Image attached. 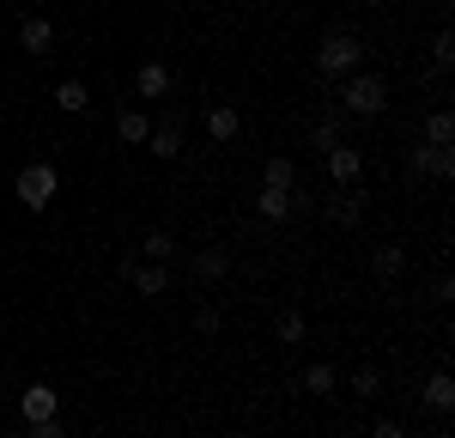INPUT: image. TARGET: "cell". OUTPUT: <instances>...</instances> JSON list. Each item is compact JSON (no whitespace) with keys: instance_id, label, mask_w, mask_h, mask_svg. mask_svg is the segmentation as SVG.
<instances>
[{"instance_id":"484cf974","label":"cell","mask_w":455,"mask_h":438,"mask_svg":"<svg viewBox=\"0 0 455 438\" xmlns=\"http://www.w3.org/2000/svg\"><path fill=\"white\" fill-rule=\"evenodd\" d=\"M280 341H285V347L304 341V311H285V317H280Z\"/></svg>"},{"instance_id":"ac0fdd59","label":"cell","mask_w":455,"mask_h":438,"mask_svg":"<svg viewBox=\"0 0 455 438\" xmlns=\"http://www.w3.org/2000/svg\"><path fill=\"white\" fill-rule=\"evenodd\" d=\"M371 268H377L383 280H401V268H407V250H401V244H377V250H371Z\"/></svg>"},{"instance_id":"d6a6232c","label":"cell","mask_w":455,"mask_h":438,"mask_svg":"<svg viewBox=\"0 0 455 438\" xmlns=\"http://www.w3.org/2000/svg\"><path fill=\"white\" fill-rule=\"evenodd\" d=\"M437 438H450V433H437Z\"/></svg>"},{"instance_id":"2e32d148","label":"cell","mask_w":455,"mask_h":438,"mask_svg":"<svg viewBox=\"0 0 455 438\" xmlns=\"http://www.w3.org/2000/svg\"><path fill=\"white\" fill-rule=\"evenodd\" d=\"M225 274H231V256L225 250H201L195 256V280H201V287H219Z\"/></svg>"},{"instance_id":"277c9868","label":"cell","mask_w":455,"mask_h":438,"mask_svg":"<svg viewBox=\"0 0 455 438\" xmlns=\"http://www.w3.org/2000/svg\"><path fill=\"white\" fill-rule=\"evenodd\" d=\"M407 171H419V177H431V182H450L455 177V146H413L407 152Z\"/></svg>"},{"instance_id":"1f68e13d","label":"cell","mask_w":455,"mask_h":438,"mask_svg":"<svg viewBox=\"0 0 455 438\" xmlns=\"http://www.w3.org/2000/svg\"><path fill=\"white\" fill-rule=\"evenodd\" d=\"M0 438H25V433H0Z\"/></svg>"},{"instance_id":"7402d4cb","label":"cell","mask_w":455,"mask_h":438,"mask_svg":"<svg viewBox=\"0 0 455 438\" xmlns=\"http://www.w3.org/2000/svg\"><path fill=\"white\" fill-rule=\"evenodd\" d=\"M261 182H267V189H298V165H291V158H267Z\"/></svg>"},{"instance_id":"4fadbf2b","label":"cell","mask_w":455,"mask_h":438,"mask_svg":"<svg viewBox=\"0 0 455 438\" xmlns=\"http://www.w3.org/2000/svg\"><path fill=\"white\" fill-rule=\"evenodd\" d=\"M146 146H152V158H176L182 152V122H152Z\"/></svg>"},{"instance_id":"836d02e7","label":"cell","mask_w":455,"mask_h":438,"mask_svg":"<svg viewBox=\"0 0 455 438\" xmlns=\"http://www.w3.org/2000/svg\"><path fill=\"white\" fill-rule=\"evenodd\" d=\"M0 134H6V128H0Z\"/></svg>"},{"instance_id":"f546056e","label":"cell","mask_w":455,"mask_h":438,"mask_svg":"<svg viewBox=\"0 0 455 438\" xmlns=\"http://www.w3.org/2000/svg\"><path fill=\"white\" fill-rule=\"evenodd\" d=\"M291 214H315V195H310V189H291Z\"/></svg>"},{"instance_id":"83f0119b","label":"cell","mask_w":455,"mask_h":438,"mask_svg":"<svg viewBox=\"0 0 455 438\" xmlns=\"http://www.w3.org/2000/svg\"><path fill=\"white\" fill-rule=\"evenodd\" d=\"M25 438H68V433H61V420H31V433H25Z\"/></svg>"},{"instance_id":"5bb4252c","label":"cell","mask_w":455,"mask_h":438,"mask_svg":"<svg viewBox=\"0 0 455 438\" xmlns=\"http://www.w3.org/2000/svg\"><path fill=\"white\" fill-rule=\"evenodd\" d=\"M134 92H140V98H164V92H171V68H164V61H146V68L134 73Z\"/></svg>"},{"instance_id":"e0dca14e","label":"cell","mask_w":455,"mask_h":438,"mask_svg":"<svg viewBox=\"0 0 455 438\" xmlns=\"http://www.w3.org/2000/svg\"><path fill=\"white\" fill-rule=\"evenodd\" d=\"M425 146H455V110H431L425 116Z\"/></svg>"},{"instance_id":"6da1fadb","label":"cell","mask_w":455,"mask_h":438,"mask_svg":"<svg viewBox=\"0 0 455 438\" xmlns=\"http://www.w3.org/2000/svg\"><path fill=\"white\" fill-rule=\"evenodd\" d=\"M358 61H364V43L352 31H328L322 49H315V73L322 79H347V73H358Z\"/></svg>"},{"instance_id":"4dcf8cb0","label":"cell","mask_w":455,"mask_h":438,"mask_svg":"<svg viewBox=\"0 0 455 438\" xmlns=\"http://www.w3.org/2000/svg\"><path fill=\"white\" fill-rule=\"evenodd\" d=\"M431 298H437V304H450V298H455V280H450V274H437V287H431Z\"/></svg>"},{"instance_id":"3957f363","label":"cell","mask_w":455,"mask_h":438,"mask_svg":"<svg viewBox=\"0 0 455 438\" xmlns=\"http://www.w3.org/2000/svg\"><path fill=\"white\" fill-rule=\"evenodd\" d=\"M55 189H61V171H55V165H25V171L12 177V195H19L31 214H43V207L55 201Z\"/></svg>"},{"instance_id":"30bf717a","label":"cell","mask_w":455,"mask_h":438,"mask_svg":"<svg viewBox=\"0 0 455 438\" xmlns=\"http://www.w3.org/2000/svg\"><path fill=\"white\" fill-rule=\"evenodd\" d=\"M19 49H25V55H49V49H55V25H49V19H25V25H19Z\"/></svg>"},{"instance_id":"cb8c5ba5","label":"cell","mask_w":455,"mask_h":438,"mask_svg":"<svg viewBox=\"0 0 455 438\" xmlns=\"http://www.w3.org/2000/svg\"><path fill=\"white\" fill-rule=\"evenodd\" d=\"M352 390H358V396H377V390H383V371H377V365H358V371H352Z\"/></svg>"},{"instance_id":"ffe728a7","label":"cell","mask_w":455,"mask_h":438,"mask_svg":"<svg viewBox=\"0 0 455 438\" xmlns=\"http://www.w3.org/2000/svg\"><path fill=\"white\" fill-rule=\"evenodd\" d=\"M310 146H315V152H334V146H340V116H322V122H310Z\"/></svg>"},{"instance_id":"8992f818","label":"cell","mask_w":455,"mask_h":438,"mask_svg":"<svg viewBox=\"0 0 455 438\" xmlns=\"http://www.w3.org/2000/svg\"><path fill=\"white\" fill-rule=\"evenodd\" d=\"M19 414H25V426H31V420H55V414H61V396H55L49 384H25V396H19Z\"/></svg>"},{"instance_id":"4316f807","label":"cell","mask_w":455,"mask_h":438,"mask_svg":"<svg viewBox=\"0 0 455 438\" xmlns=\"http://www.w3.org/2000/svg\"><path fill=\"white\" fill-rule=\"evenodd\" d=\"M219 323H225V317H219L212 304H201V311H195V328H201V335H219Z\"/></svg>"},{"instance_id":"52a82bcc","label":"cell","mask_w":455,"mask_h":438,"mask_svg":"<svg viewBox=\"0 0 455 438\" xmlns=\"http://www.w3.org/2000/svg\"><path fill=\"white\" fill-rule=\"evenodd\" d=\"M322 171L340 182V189H352V182H358V171H364V158H358L352 146H334V152H322Z\"/></svg>"},{"instance_id":"603a6c76","label":"cell","mask_w":455,"mask_h":438,"mask_svg":"<svg viewBox=\"0 0 455 438\" xmlns=\"http://www.w3.org/2000/svg\"><path fill=\"white\" fill-rule=\"evenodd\" d=\"M334 384H340V371H334V365H310V371H304V390H315V396H328Z\"/></svg>"},{"instance_id":"5b68a950","label":"cell","mask_w":455,"mask_h":438,"mask_svg":"<svg viewBox=\"0 0 455 438\" xmlns=\"http://www.w3.org/2000/svg\"><path fill=\"white\" fill-rule=\"evenodd\" d=\"M364 214H371V201H364V189H358V182H352V189H340L334 201H322V219H328V225H340V231H352Z\"/></svg>"},{"instance_id":"d4e9b609","label":"cell","mask_w":455,"mask_h":438,"mask_svg":"<svg viewBox=\"0 0 455 438\" xmlns=\"http://www.w3.org/2000/svg\"><path fill=\"white\" fill-rule=\"evenodd\" d=\"M431 61H437V73L455 68V36H450V31H437V43H431Z\"/></svg>"},{"instance_id":"7a4b0ae2","label":"cell","mask_w":455,"mask_h":438,"mask_svg":"<svg viewBox=\"0 0 455 438\" xmlns=\"http://www.w3.org/2000/svg\"><path fill=\"white\" fill-rule=\"evenodd\" d=\"M347 116H383L388 110V85L383 73H347V92H340Z\"/></svg>"},{"instance_id":"d6986e66","label":"cell","mask_w":455,"mask_h":438,"mask_svg":"<svg viewBox=\"0 0 455 438\" xmlns=\"http://www.w3.org/2000/svg\"><path fill=\"white\" fill-rule=\"evenodd\" d=\"M55 104L68 110V116H79V110L92 104V92H85V79H61V85H55Z\"/></svg>"},{"instance_id":"f1b7e54d","label":"cell","mask_w":455,"mask_h":438,"mask_svg":"<svg viewBox=\"0 0 455 438\" xmlns=\"http://www.w3.org/2000/svg\"><path fill=\"white\" fill-rule=\"evenodd\" d=\"M371 438H407V426H401V420H377V426H371Z\"/></svg>"},{"instance_id":"7c38bea8","label":"cell","mask_w":455,"mask_h":438,"mask_svg":"<svg viewBox=\"0 0 455 438\" xmlns=\"http://www.w3.org/2000/svg\"><path fill=\"white\" fill-rule=\"evenodd\" d=\"M425 408H431V414H455V377L450 371L425 377Z\"/></svg>"},{"instance_id":"9a60e30c","label":"cell","mask_w":455,"mask_h":438,"mask_svg":"<svg viewBox=\"0 0 455 438\" xmlns=\"http://www.w3.org/2000/svg\"><path fill=\"white\" fill-rule=\"evenodd\" d=\"M255 214L274 219V225H280V219H291V189H267V182H261V195H255Z\"/></svg>"},{"instance_id":"8fae6325","label":"cell","mask_w":455,"mask_h":438,"mask_svg":"<svg viewBox=\"0 0 455 438\" xmlns=\"http://www.w3.org/2000/svg\"><path fill=\"white\" fill-rule=\"evenodd\" d=\"M201 122H207V134H212V141H237V134H243V116H237L231 104H212L207 116H201Z\"/></svg>"},{"instance_id":"9c48e42d","label":"cell","mask_w":455,"mask_h":438,"mask_svg":"<svg viewBox=\"0 0 455 438\" xmlns=\"http://www.w3.org/2000/svg\"><path fill=\"white\" fill-rule=\"evenodd\" d=\"M146 134H152V116H146V110H128V104L116 110V141L122 146H140Z\"/></svg>"},{"instance_id":"44dd1931","label":"cell","mask_w":455,"mask_h":438,"mask_svg":"<svg viewBox=\"0 0 455 438\" xmlns=\"http://www.w3.org/2000/svg\"><path fill=\"white\" fill-rule=\"evenodd\" d=\"M171 256H176V231L152 225V231H146V262H171Z\"/></svg>"},{"instance_id":"ba28073f","label":"cell","mask_w":455,"mask_h":438,"mask_svg":"<svg viewBox=\"0 0 455 438\" xmlns=\"http://www.w3.org/2000/svg\"><path fill=\"white\" fill-rule=\"evenodd\" d=\"M122 274H128V287L140 292V298H158V292L171 287V268L164 262H140V268H122Z\"/></svg>"}]
</instances>
